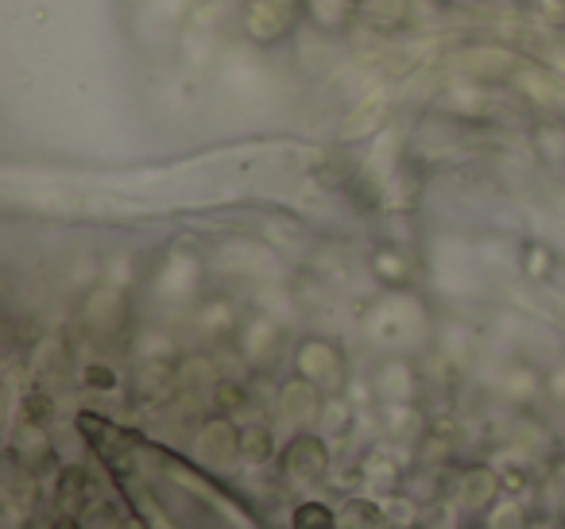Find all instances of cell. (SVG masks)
<instances>
[{"instance_id": "d6986e66", "label": "cell", "mask_w": 565, "mask_h": 529, "mask_svg": "<svg viewBox=\"0 0 565 529\" xmlns=\"http://www.w3.org/2000/svg\"><path fill=\"white\" fill-rule=\"evenodd\" d=\"M120 310H125V298L117 294V290H97V294H89L86 302V317H89V328H97V333H109L113 325H117Z\"/></svg>"}, {"instance_id": "d4e9b609", "label": "cell", "mask_w": 565, "mask_h": 529, "mask_svg": "<svg viewBox=\"0 0 565 529\" xmlns=\"http://www.w3.org/2000/svg\"><path fill=\"white\" fill-rule=\"evenodd\" d=\"M82 382H86L89 390H105V395H109V390L120 387V375L113 371L109 364H86L82 367Z\"/></svg>"}, {"instance_id": "7402d4cb", "label": "cell", "mask_w": 565, "mask_h": 529, "mask_svg": "<svg viewBox=\"0 0 565 529\" xmlns=\"http://www.w3.org/2000/svg\"><path fill=\"white\" fill-rule=\"evenodd\" d=\"M380 521H384V510H380L372 498H349L345 506H341V529H376Z\"/></svg>"}, {"instance_id": "ac0fdd59", "label": "cell", "mask_w": 565, "mask_h": 529, "mask_svg": "<svg viewBox=\"0 0 565 529\" xmlns=\"http://www.w3.org/2000/svg\"><path fill=\"white\" fill-rule=\"evenodd\" d=\"M248 398H252V390L244 387L241 379H233V375H221L210 390L213 413H225V418H236L241 410H248Z\"/></svg>"}, {"instance_id": "83f0119b", "label": "cell", "mask_w": 565, "mask_h": 529, "mask_svg": "<svg viewBox=\"0 0 565 529\" xmlns=\"http://www.w3.org/2000/svg\"><path fill=\"white\" fill-rule=\"evenodd\" d=\"M426 4H434V9H457L461 0H426Z\"/></svg>"}, {"instance_id": "e0dca14e", "label": "cell", "mask_w": 565, "mask_h": 529, "mask_svg": "<svg viewBox=\"0 0 565 529\" xmlns=\"http://www.w3.org/2000/svg\"><path fill=\"white\" fill-rule=\"evenodd\" d=\"M372 274H376L384 287H407L411 263H407V256H403V248H395V244H384V248L372 251Z\"/></svg>"}, {"instance_id": "4316f807", "label": "cell", "mask_w": 565, "mask_h": 529, "mask_svg": "<svg viewBox=\"0 0 565 529\" xmlns=\"http://www.w3.org/2000/svg\"><path fill=\"white\" fill-rule=\"evenodd\" d=\"M519 526H523V510H519L515 503L495 506L492 510V529H519Z\"/></svg>"}, {"instance_id": "9a60e30c", "label": "cell", "mask_w": 565, "mask_h": 529, "mask_svg": "<svg viewBox=\"0 0 565 529\" xmlns=\"http://www.w3.org/2000/svg\"><path fill=\"white\" fill-rule=\"evenodd\" d=\"M32 367H35V375H43V379H63V375L71 371V344H66L58 333L43 336V341L32 348Z\"/></svg>"}, {"instance_id": "30bf717a", "label": "cell", "mask_w": 565, "mask_h": 529, "mask_svg": "<svg viewBox=\"0 0 565 529\" xmlns=\"http://www.w3.org/2000/svg\"><path fill=\"white\" fill-rule=\"evenodd\" d=\"M364 28L372 35H403L415 24V0H369L361 12H356Z\"/></svg>"}, {"instance_id": "5b68a950", "label": "cell", "mask_w": 565, "mask_h": 529, "mask_svg": "<svg viewBox=\"0 0 565 529\" xmlns=\"http://www.w3.org/2000/svg\"><path fill=\"white\" fill-rule=\"evenodd\" d=\"M194 456L210 467H228L241 460V425L225 413H213L210 421H202L194 436Z\"/></svg>"}, {"instance_id": "5bb4252c", "label": "cell", "mask_w": 565, "mask_h": 529, "mask_svg": "<svg viewBox=\"0 0 565 529\" xmlns=\"http://www.w3.org/2000/svg\"><path fill=\"white\" fill-rule=\"evenodd\" d=\"M356 20V9L349 0H307V24L322 35H341Z\"/></svg>"}, {"instance_id": "f1b7e54d", "label": "cell", "mask_w": 565, "mask_h": 529, "mask_svg": "<svg viewBox=\"0 0 565 529\" xmlns=\"http://www.w3.org/2000/svg\"><path fill=\"white\" fill-rule=\"evenodd\" d=\"M349 4H353V9H356V12H361V9H364V4H369V0H349Z\"/></svg>"}, {"instance_id": "cb8c5ba5", "label": "cell", "mask_w": 565, "mask_h": 529, "mask_svg": "<svg viewBox=\"0 0 565 529\" xmlns=\"http://www.w3.org/2000/svg\"><path fill=\"white\" fill-rule=\"evenodd\" d=\"M55 418V398L47 390H28L24 395V421H35V425H47Z\"/></svg>"}, {"instance_id": "ba28073f", "label": "cell", "mask_w": 565, "mask_h": 529, "mask_svg": "<svg viewBox=\"0 0 565 529\" xmlns=\"http://www.w3.org/2000/svg\"><path fill=\"white\" fill-rule=\"evenodd\" d=\"M503 475L495 472L492 464H469L461 475H457V503L465 506V510H488V506H495V498H500V487H503Z\"/></svg>"}, {"instance_id": "9c48e42d", "label": "cell", "mask_w": 565, "mask_h": 529, "mask_svg": "<svg viewBox=\"0 0 565 529\" xmlns=\"http://www.w3.org/2000/svg\"><path fill=\"white\" fill-rule=\"evenodd\" d=\"M12 456L24 467H32L35 475L55 467V444L47 436V425H35V421H20L17 433H12Z\"/></svg>"}, {"instance_id": "3957f363", "label": "cell", "mask_w": 565, "mask_h": 529, "mask_svg": "<svg viewBox=\"0 0 565 529\" xmlns=\"http://www.w3.org/2000/svg\"><path fill=\"white\" fill-rule=\"evenodd\" d=\"M330 441L315 429H302L282 449V472L291 483H322L330 475Z\"/></svg>"}, {"instance_id": "4fadbf2b", "label": "cell", "mask_w": 565, "mask_h": 529, "mask_svg": "<svg viewBox=\"0 0 565 529\" xmlns=\"http://www.w3.org/2000/svg\"><path fill=\"white\" fill-rule=\"evenodd\" d=\"M387 125V101L384 97H364L361 105H353L349 109V117L341 120V140H369V136H376L380 128Z\"/></svg>"}, {"instance_id": "8992f818", "label": "cell", "mask_w": 565, "mask_h": 529, "mask_svg": "<svg viewBox=\"0 0 565 529\" xmlns=\"http://www.w3.org/2000/svg\"><path fill=\"white\" fill-rule=\"evenodd\" d=\"M523 66V58L508 47H469L461 51V71L469 82H484V86H503L511 82Z\"/></svg>"}, {"instance_id": "2e32d148", "label": "cell", "mask_w": 565, "mask_h": 529, "mask_svg": "<svg viewBox=\"0 0 565 529\" xmlns=\"http://www.w3.org/2000/svg\"><path fill=\"white\" fill-rule=\"evenodd\" d=\"M275 429L264 425V421H248V425H241V460L248 467H264L275 460Z\"/></svg>"}, {"instance_id": "44dd1931", "label": "cell", "mask_w": 565, "mask_h": 529, "mask_svg": "<svg viewBox=\"0 0 565 529\" xmlns=\"http://www.w3.org/2000/svg\"><path fill=\"white\" fill-rule=\"evenodd\" d=\"M291 529H341V514L333 510V506H326V503H318V498H310V503L295 506Z\"/></svg>"}, {"instance_id": "277c9868", "label": "cell", "mask_w": 565, "mask_h": 529, "mask_svg": "<svg viewBox=\"0 0 565 529\" xmlns=\"http://www.w3.org/2000/svg\"><path fill=\"white\" fill-rule=\"evenodd\" d=\"M326 406H330V395H326L322 387H315L310 379H302V375H295L291 382H282V390H279V418L287 421V425H295V433L322 425Z\"/></svg>"}, {"instance_id": "7a4b0ae2", "label": "cell", "mask_w": 565, "mask_h": 529, "mask_svg": "<svg viewBox=\"0 0 565 529\" xmlns=\"http://www.w3.org/2000/svg\"><path fill=\"white\" fill-rule=\"evenodd\" d=\"M295 375H302V379H310L315 387H322L330 398H338L349 379L345 352H341V344L330 341V336H307V341H299V348H295Z\"/></svg>"}, {"instance_id": "8fae6325", "label": "cell", "mask_w": 565, "mask_h": 529, "mask_svg": "<svg viewBox=\"0 0 565 529\" xmlns=\"http://www.w3.org/2000/svg\"><path fill=\"white\" fill-rule=\"evenodd\" d=\"M136 390L148 402H167V398L182 390L179 364L174 359H143L140 371H136Z\"/></svg>"}, {"instance_id": "6da1fadb", "label": "cell", "mask_w": 565, "mask_h": 529, "mask_svg": "<svg viewBox=\"0 0 565 529\" xmlns=\"http://www.w3.org/2000/svg\"><path fill=\"white\" fill-rule=\"evenodd\" d=\"M299 24H307V0H248L241 12V32L256 47H279Z\"/></svg>"}, {"instance_id": "603a6c76", "label": "cell", "mask_w": 565, "mask_h": 529, "mask_svg": "<svg viewBox=\"0 0 565 529\" xmlns=\"http://www.w3.org/2000/svg\"><path fill=\"white\" fill-rule=\"evenodd\" d=\"M554 267H557V259H554V251H550L546 244L531 240L523 248V271L531 274V279H550V274H554Z\"/></svg>"}, {"instance_id": "7c38bea8", "label": "cell", "mask_w": 565, "mask_h": 529, "mask_svg": "<svg viewBox=\"0 0 565 529\" xmlns=\"http://www.w3.org/2000/svg\"><path fill=\"white\" fill-rule=\"evenodd\" d=\"M372 390L384 402H411L415 398V371L407 359H384L372 375Z\"/></svg>"}, {"instance_id": "ffe728a7", "label": "cell", "mask_w": 565, "mask_h": 529, "mask_svg": "<svg viewBox=\"0 0 565 529\" xmlns=\"http://www.w3.org/2000/svg\"><path fill=\"white\" fill-rule=\"evenodd\" d=\"M179 375H182V390H198V395H210L213 382L221 379L217 364L210 356H186L179 364Z\"/></svg>"}, {"instance_id": "484cf974", "label": "cell", "mask_w": 565, "mask_h": 529, "mask_svg": "<svg viewBox=\"0 0 565 529\" xmlns=\"http://www.w3.org/2000/svg\"><path fill=\"white\" fill-rule=\"evenodd\" d=\"M279 341V333H275L271 321H256V325H248V336H244V352H248L252 359L264 356V344H275Z\"/></svg>"}, {"instance_id": "52a82bcc", "label": "cell", "mask_w": 565, "mask_h": 529, "mask_svg": "<svg viewBox=\"0 0 565 529\" xmlns=\"http://www.w3.org/2000/svg\"><path fill=\"white\" fill-rule=\"evenodd\" d=\"M55 503L63 518H78L94 503V475L82 464H63L55 472Z\"/></svg>"}, {"instance_id": "f546056e", "label": "cell", "mask_w": 565, "mask_h": 529, "mask_svg": "<svg viewBox=\"0 0 565 529\" xmlns=\"http://www.w3.org/2000/svg\"><path fill=\"white\" fill-rule=\"evenodd\" d=\"M557 529H565V521H562V526H557Z\"/></svg>"}]
</instances>
